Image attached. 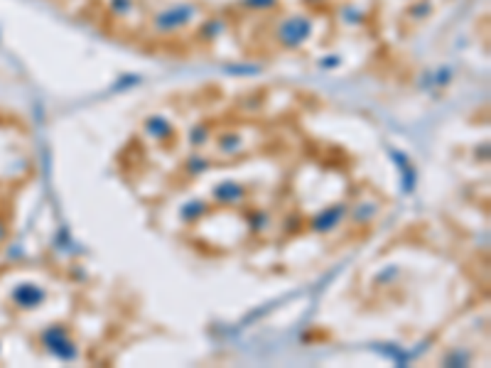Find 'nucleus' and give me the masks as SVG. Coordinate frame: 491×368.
I'll return each instance as SVG.
<instances>
[{
    "instance_id": "obj_1",
    "label": "nucleus",
    "mask_w": 491,
    "mask_h": 368,
    "mask_svg": "<svg viewBox=\"0 0 491 368\" xmlns=\"http://www.w3.org/2000/svg\"><path fill=\"white\" fill-rule=\"evenodd\" d=\"M185 10L187 8H177V10H165L163 15L158 17V28L160 30H172L175 28V25H182L185 23V20H189V17H192V12H187L185 15Z\"/></svg>"
}]
</instances>
